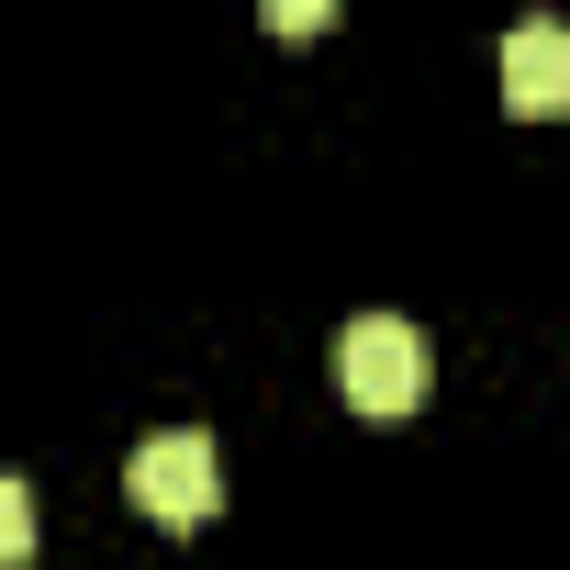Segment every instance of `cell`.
Wrapping results in <instances>:
<instances>
[{
    "label": "cell",
    "mask_w": 570,
    "mask_h": 570,
    "mask_svg": "<svg viewBox=\"0 0 570 570\" xmlns=\"http://www.w3.org/2000/svg\"><path fill=\"white\" fill-rule=\"evenodd\" d=\"M425 381H436L425 325H403V314H358V325L336 336V392H347L370 425H403V414L425 403Z\"/></svg>",
    "instance_id": "obj_1"
},
{
    "label": "cell",
    "mask_w": 570,
    "mask_h": 570,
    "mask_svg": "<svg viewBox=\"0 0 570 570\" xmlns=\"http://www.w3.org/2000/svg\"><path fill=\"white\" fill-rule=\"evenodd\" d=\"M124 492H135L157 525H202V514L224 503V459H213L202 425H168V436H146V448L124 459Z\"/></svg>",
    "instance_id": "obj_2"
},
{
    "label": "cell",
    "mask_w": 570,
    "mask_h": 570,
    "mask_svg": "<svg viewBox=\"0 0 570 570\" xmlns=\"http://www.w3.org/2000/svg\"><path fill=\"white\" fill-rule=\"evenodd\" d=\"M503 101H514L525 124L570 112V23H559V12H525V23L503 35Z\"/></svg>",
    "instance_id": "obj_3"
},
{
    "label": "cell",
    "mask_w": 570,
    "mask_h": 570,
    "mask_svg": "<svg viewBox=\"0 0 570 570\" xmlns=\"http://www.w3.org/2000/svg\"><path fill=\"white\" fill-rule=\"evenodd\" d=\"M12 559H35V492L0 470V570H12Z\"/></svg>",
    "instance_id": "obj_4"
},
{
    "label": "cell",
    "mask_w": 570,
    "mask_h": 570,
    "mask_svg": "<svg viewBox=\"0 0 570 570\" xmlns=\"http://www.w3.org/2000/svg\"><path fill=\"white\" fill-rule=\"evenodd\" d=\"M257 12H268V35H325L336 0H257Z\"/></svg>",
    "instance_id": "obj_5"
}]
</instances>
